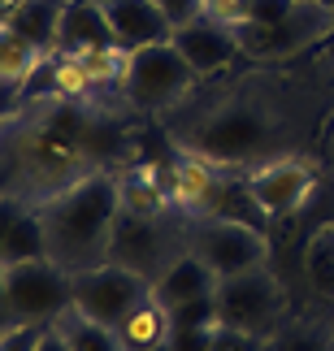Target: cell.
Segmentation results:
<instances>
[{
    "mask_svg": "<svg viewBox=\"0 0 334 351\" xmlns=\"http://www.w3.org/2000/svg\"><path fill=\"white\" fill-rule=\"evenodd\" d=\"M130 121L91 96H26L0 121V195H48L130 156Z\"/></svg>",
    "mask_w": 334,
    "mask_h": 351,
    "instance_id": "cell-1",
    "label": "cell"
},
{
    "mask_svg": "<svg viewBox=\"0 0 334 351\" xmlns=\"http://www.w3.org/2000/svg\"><path fill=\"white\" fill-rule=\"evenodd\" d=\"M274 91L235 87L204 113L174 130L178 152H191L222 169H257L274 156H291V126L278 113Z\"/></svg>",
    "mask_w": 334,
    "mask_h": 351,
    "instance_id": "cell-2",
    "label": "cell"
},
{
    "mask_svg": "<svg viewBox=\"0 0 334 351\" xmlns=\"http://www.w3.org/2000/svg\"><path fill=\"white\" fill-rule=\"evenodd\" d=\"M35 208L48 234V256L65 274L104 265L113 252V230L122 221V173L117 169L87 173Z\"/></svg>",
    "mask_w": 334,
    "mask_h": 351,
    "instance_id": "cell-3",
    "label": "cell"
},
{
    "mask_svg": "<svg viewBox=\"0 0 334 351\" xmlns=\"http://www.w3.org/2000/svg\"><path fill=\"white\" fill-rule=\"evenodd\" d=\"M195 87V70L187 65V57L169 44H148L135 48L122 74V100L135 113H165L178 100H187V91Z\"/></svg>",
    "mask_w": 334,
    "mask_h": 351,
    "instance_id": "cell-4",
    "label": "cell"
},
{
    "mask_svg": "<svg viewBox=\"0 0 334 351\" xmlns=\"http://www.w3.org/2000/svg\"><path fill=\"white\" fill-rule=\"evenodd\" d=\"M235 31H239V48H243L248 61H261V65L291 61L334 35V9H326L322 0H300L278 22H239Z\"/></svg>",
    "mask_w": 334,
    "mask_h": 351,
    "instance_id": "cell-5",
    "label": "cell"
},
{
    "mask_svg": "<svg viewBox=\"0 0 334 351\" xmlns=\"http://www.w3.org/2000/svg\"><path fill=\"white\" fill-rule=\"evenodd\" d=\"M213 295H217L222 326H230V330L270 339L287 321V287L270 265L235 274V278H217V291Z\"/></svg>",
    "mask_w": 334,
    "mask_h": 351,
    "instance_id": "cell-6",
    "label": "cell"
},
{
    "mask_svg": "<svg viewBox=\"0 0 334 351\" xmlns=\"http://www.w3.org/2000/svg\"><path fill=\"white\" fill-rule=\"evenodd\" d=\"M148 291H152V282L143 274H135V269H126L117 261H104V265L70 274V313L113 330L139 300H148Z\"/></svg>",
    "mask_w": 334,
    "mask_h": 351,
    "instance_id": "cell-7",
    "label": "cell"
},
{
    "mask_svg": "<svg viewBox=\"0 0 334 351\" xmlns=\"http://www.w3.org/2000/svg\"><path fill=\"white\" fill-rule=\"evenodd\" d=\"M0 291L13 321H35L52 326L70 313V274L57 261H22V265H0Z\"/></svg>",
    "mask_w": 334,
    "mask_h": 351,
    "instance_id": "cell-8",
    "label": "cell"
},
{
    "mask_svg": "<svg viewBox=\"0 0 334 351\" xmlns=\"http://www.w3.org/2000/svg\"><path fill=\"white\" fill-rule=\"evenodd\" d=\"M191 252L217 278H235V274L270 265V239H265V230L257 221H235V217H204L195 226Z\"/></svg>",
    "mask_w": 334,
    "mask_h": 351,
    "instance_id": "cell-9",
    "label": "cell"
},
{
    "mask_svg": "<svg viewBox=\"0 0 334 351\" xmlns=\"http://www.w3.org/2000/svg\"><path fill=\"white\" fill-rule=\"evenodd\" d=\"M243 186L252 195V204L261 208L265 221H287L309 204V195L317 191V169L300 156H274L265 165L243 173Z\"/></svg>",
    "mask_w": 334,
    "mask_h": 351,
    "instance_id": "cell-10",
    "label": "cell"
},
{
    "mask_svg": "<svg viewBox=\"0 0 334 351\" xmlns=\"http://www.w3.org/2000/svg\"><path fill=\"white\" fill-rule=\"evenodd\" d=\"M169 44L187 57V65L195 70V78L222 74L235 57H243V48H239V31L226 26V22H217V18H208V13H200V18L174 26Z\"/></svg>",
    "mask_w": 334,
    "mask_h": 351,
    "instance_id": "cell-11",
    "label": "cell"
},
{
    "mask_svg": "<svg viewBox=\"0 0 334 351\" xmlns=\"http://www.w3.org/2000/svg\"><path fill=\"white\" fill-rule=\"evenodd\" d=\"M104 18H109L113 44L135 52L148 44H165L174 35V22L165 18V9L156 0H104Z\"/></svg>",
    "mask_w": 334,
    "mask_h": 351,
    "instance_id": "cell-12",
    "label": "cell"
},
{
    "mask_svg": "<svg viewBox=\"0 0 334 351\" xmlns=\"http://www.w3.org/2000/svg\"><path fill=\"white\" fill-rule=\"evenodd\" d=\"M109 261L135 269V274H143V278L152 282V278L174 261V256H165V247H161L156 217H139V213H126V208H122V221H117V230H113V252H109Z\"/></svg>",
    "mask_w": 334,
    "mask_h": 351,
    "instance_id": "cell-13",
    "label": "cell"
},
{
    "mask_svg": "<svg viewBox=\"0 0 334 351\" xmlns=\"http://www.w3.org/2000/svg\"><path fill=\"white\" fill-rule=\"evenodd\" d=\"M217 291V274L200 261L195 252H182L152 278V300L161 308H178L187 300H200V295H213Z\"/></svg>",
    "mask_w": 334,
    "mask_h": 351,
    "instance_id": "cell-14",
    "label": "cell"
},
{
    "mask_svg": "<svg viewBox=\"0 0 334 351\" xmlns=\"http://www.w3.org/2000/svg\"><path fill=\"white\" fill-rule=\"evenodd\" d=\"M61 13H65V0H18V5L0 18V26L13 31L18 39H26V44L39 48V52H57Z\"/></svg>",
    "mask_w": 334,
    "mask_h": 351,
    "instance_id": "cell-15",
    "label": "cell"
},
{
    "mask_svg": "<svg viewBox=\"0 0 334 351\" xmlns=\"http://www.w3.org/2000/svg\"><path fill=\"white\" fill-rule=\"evenodd\" d=\"M104 44H113V31H109V18H104L100 0H65L57 48L61 52H87V48H104Z\"/></svg>",
    "mask_w": 334,
    "mask_h": 351,
    "instance_id": "cell-16",
    "label": "cell"
},
{
    "mask_svg": "<svg viewBox=\"0 0 334 351\" xmlns=\"http://www.w3.org/2000/svg\"><path fill=\"white\" fill-rule=\"evenodd\" d=\"M113 339L122 343V351H152V347H161V343H169V313L152 300V291H148V300H139L113 326Z\"/></svg>",
    "mask_w": 334,
    "mask_h": 351,
    "instance_id": "cell-17",
    "label": "cell"
},
{
    "mask_svg": "<svg viewBox=\"0 0 334 351\" xmlns=\"http://www.w3.org/2000/svg\"><path fill=\"white\" fill-rule=\"evenodd\" d=\"M304 278L317 300L334 304V221L317 226L304 243Z\"/></svg>",
    "mask_w": 334,
    "mask_h": 351,
    "instance_id": "cell-18",
    "label": "cell"
},
{
    "mask_svg": "<svg viewBox=\"0 0 334 351\" xmlns=\"http://www.w3.org/2000/svg\"><path fill=\"white\" fill-rule=\"evenodd\" d=\"M48 256V234L39 221V208H22V217L13 221V230L0 243V265H22V261H44ZM52 261V256H48Z\"/></svg>",
    "mask_w": 334,
    "mask_h": 351,
    "instance_id": "cell-19",
    "label": "cell"
},
{
    "mask_svg": "<svg viewBox=\"0 0 334 351\" xmlns=\"http://www.w3.org/2000/svg\"><path fill=\"white\" fill-rule=\"evenodd\" d=\"M270 351H334V326H322V321H283L270 339H265Z\"/></svg>",
    "mask_w": 334,
    "mask_h": 351,
    "instance_id": "cell-20",
    "label": "cell"
},
{
    "mask_svg": "<svg viewBox=\"0 0 334 351\" xmlns=\"http://www.w3.org/2000/svg\"><path fill=\"white\" fill-rule=\"evenodd\" d=\"M48 52L31 48L26 39H18L13 31L0 26V83H13V87H26L31 83V74L39 70V61H44Z\"/></svg>",
    "mask_w": 334,
    "mask_h": 351,
    "instance_id": "cell-21",
    "label": "cell"
},
{
    "mask_svg": "<svg viewBox=\"0 0 334 351\" xmlns=\"http://www.w3.org/2000/svg\"><path fill=\"white\" fill-rule=\"evenodd\" d=\"M61 326H65V334H70L74 351H122V343L113 339V330L96 326V321H83L78 313H65Z\"/></svg>",
    "mask_w": 334,
    "mask_h": 351,
    "instance_id": "cell-22",
    "label": "cell"
},
{
    "mask_svg": "<svg viewBox=\"0 0 334 351\" xmlns=\"http://www.w3.org/2000/svg\"><path fill=\"white\" fill-rule=\"evenodd\" d=\"M169 326H222L217 313V295H200V300H187L178 308H165Z\"/></svg>",
    "mask_w": 334,
    "mask_h": 351,
    "instance_id": "cell-23",
    "label": "cell"
},
{
    "mask_svg": "<svg viewBox=\"0 0 334 351\" xmlns=\"http://www.w3.org/2000/svg\"><path fill=\"white\" fill-rule=\"evenodd\" d=\"M217 326H169V347L174 351H208Z\"/></svg>",
    "mask_w": 334,
    "mask_h": 351,
    "instance_id": "cell-24",
    "label": "cell"
},
{
    "mask_svg": "<svg viewBox=\"0 0 334 351\" xmlns=\"http://www.w3.org/2000/svg\"><path fill=\"white\" fill-rule=\"evenodd\" d=\"M208 351H270V347H265V339H257V334H243V330L217 326V334H213Z\"/></svg>",
    "mask_w": 334,
    "mask_h": 351,
    "instance_id": "cell-25",
    "label": "cell"
},
{
    "mask_svg": "<svg viewBox=\"0 0 334 351\" xmlns=\"http://www.w3.org/2000/svg\"><path fill=\"white\" fill-rule=\"evenodd\" d=\"M39 330L44 326H35V321H13V326L0 330V351H35Z\"/></svg>",
    "mask_w": 334,
    "mask_h": 351,
    "instance_id": "cell-26",
    "label": "cell"
},
{
    "mask_svg": "<svg viewBox=\"0 0 334 351\" xmlns=\"http://www.w3.org/2000/svg\"><path fill=\"white\" fill-rule=\"evenodd\" d=\"M35 351H74V343H70V334H65V326H61V321H52V326H44V330H39V343H35Z\"/></svg>",
    "mask_w": 334,
    "mask_h": 351,
    "instance_id": "cell-27",
    "label": "cell"
},
{
    "mask_svg": "<svg viewBox=\"0 0 334 351\" xmlns=\"http://www.w3.org/2000/svg\"><path fill=\"white\" fill-rule=\"evenodd\" d=\"M156 5L165 9V18L174 22V26H182V22H191V18H200V0H156Z\"/></svg>",
    "mask_w": 334,
    "mask_h": 351,
    "instance_id": "cell-28",
    "label": "cell"
},
{
    "mask_svg": "<svg viewBox=\"0 0 334 351\" xmlns=\"http://www.w3.org/2000/svg\"><path fill=\"white\" fill-rule=\"evenodd\" d=\"M22 208H31V204L18 199V195H0V243H5V234L13 230V221L22 217Z\"/></svg>",
    "mask_w": 334,
    "mask_h": 351,
    "instance_id": "cell-29",
    "label": "cell"
},
{
    "mask_svg": "<svg viewBox=\"0 0 334 351\" xmlns=\"http://www.w3.org/2000/svg\"><path fill=\"white\" fill-rule=\"evenodd\" d=\"M18 100H22V87H13V83H0V121H5L13 109H18Z\"/></svg>",
    "mask_w": 334,
    "mask_h": 351,
    "instance_id": "cell-30",
    "label": "cell"
},
{
    "mask_svg": "<svg viewBox=\"0 0 334 351\" xmlns=\"http://www.w3.org/2000/svg\"><path fill=\"white\" fill-rule=\"evenodd\" d=\"M322 160H326V169L334 173V113H330L326 130H322Z\"/></svg>",
    "mask_w": 334,
    "mask_h": 351,
    "instance_id": "cell-31",
    "label": "cell"
},
{
    "mask_svg": "<svg viewBox=\"0 0 334 351\" xmlns=\"http://www.w3.org/2000/svg\"><path fill=\"white\" fill-rule=\"evenodd\" d=\"M13 326V317H9V308H5V291H0V330Z\"/></svg>",
    "mask_w": 334,
    "mask_h": 351,
    "instance_id": "cell-32",
    "label": "cell"
},
{
    "mask_svg": "<svg viewBox=\"0 0 334 351\" xmlns=\"http://www.w3.org/2000/svg\"><path fill=\"white\" fill-rule=\"evenodd\" d=\"M13 5H18V0H0V18H5V13H9Z\"/></svg>",
    "mask_w": 334,
    "mask_h": 351,
    "instance_id": "cell-33",
    "label": "cell"
},
{
    "mask_svg": "<svg viewBox=\"0 0 334 351\" xmlns=\"http://www.w3.org/2000/svg\"><path fill=\"white\" fill-rule=\"evenodd\" d=\"M152 351H174V347H169V343H161V347H152Z\"/></svg>",
    "mask_w": 334,
    "mask_h": 351,
    "instance_id": "cell-34",
    "label": "cell"
},
{
    "mask_svg": "<svg viewBox=\"0 0 334 351\" xmlns=\"http://www.w3.org/2000/svg\"><path fill=\"white\" fill-rule=\"evenodd\" d=\"M322 5H326V9H334V0H322Z\"/></svg>",
    "mask_w": 334,
    "mask_h": 351,
    "instance_id": "cell-35",
    "label": "cell"
},
{
    "mask_svg": "<svg viewBox=\"0 0 334 351\" xmlns=\"http://www.w3.org/2000/svg\"><path fill=\"white\" fill-rule=\"evenodd\" d=\"M204 5H213V0H200V9H204Z\"/></svg>",
    "mask_w": 334,
    "mask_h": 351,
    "instance_id": "cell-36",
    "label": "cell"
},
{
    "mask_svg": "<svg viewBox=\"0 0 334 351\" xmlns=\"http://www.w3.org/2000/svg\"><path fill=\"white\" fill-rule=\"evenodd\" d=\"M100 5H104V0H100Z\"/></svg>",
    "mask_w": 334,
    "mask_h": 351,
    "instance_id": "cell-37",
    "label": "cell"
}]
</instances>
